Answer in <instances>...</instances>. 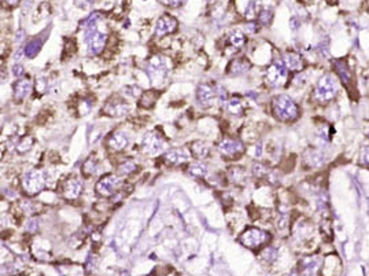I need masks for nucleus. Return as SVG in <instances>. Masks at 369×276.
<instances>
[{"label": "nucleus", "instance_id": "1", "mask_svg": "<svg viewBox=\"0 0 369 276\" xmlns=\"http://www.w3.org/2000/svg\"><path fill=\"white\" fill-rule=\"evenodd\" d=\"M272 113L281 123H293L300 117V107L287 95H277L272 99Z\"/></svg>", "mask_w": 369, "mask_h": 276}, {"label": "nucleus", "instance_id": "2", "mask_svg": "<svg viewBox=\"0 0 369 276\" xmlns=\"http://www.w3.org/2000/svg\"><path fill=\"white\" fill-rule=\"evenodd\" d=\"M225 97V90L218 84L203 83L196 90V99L202 106H211L217 102H224Z\"/></svg>", "mask_w": 369, "mask_h": 276}, {"label": "nucleus", "instance_id": "3", "mask_svg": "<svg viewBox=\"0 0 369 276\" xmlns=\"http://www.w3.org/2000/svg\"><path fill=\"white\" fill-rule=\"evenodd\" d=\"M48 181V175L42 169H30L22 177V187L28 195H36L43 191Z\"/></svg>", "mask_w": 369, "mask_h": 276}, {"label": "nucleus", "instance_id": "4", "mask_svg": "<svg viewBox=\"0 0 369 276\" xmlns=\"http://www.w3.org/2000/svg\"><path fill=\"white\" fill-rule=\"evenodd\" d=\"M338 94V81L332 75H325L320 78L314 88V99L320 103L331 102Z\"/></svg>", "mask_w": 369, "mask_h": 276}, {"label": "nucleus", "instance_id": "5", "mask_svg": "<svg viewBox=\"0 0 369 276\" xmlns=\"http://www.w3.org/2000/svg\"><path fill=\"white\" fill-rule=\"evenodd\" d=\"M147 75L154 83H162L169 75L167 58L162 55H154L147 63Z\"/></svg>", "mask_w": 369, "mask_h": 276}, {"label": "nucleus", "instance_id": "6", "mask_svg": "<svg viewBox=\"0 0 369 276\" xmlns=\"http://www.w3.org/2000/svg\"><path fill=\"white\" fill-rule=\"evenodd\" d=\"M85 43L91 55H98L105 49L106 35L99 30L96 25L90 26L85 29Z\"/></svg>", "mask_w": 369, "mask_h": 276}, {"label": "nucleus", "instance_id": "7", "mask_svg": "<svg viewBox=\"0 0 369 276\" xmlns=\"http://www.w3.org/2000/svg\"><path fill=\"white\" fill-rule=\"evenodd\" d=\"M288 76V69L284 62H273L265 72V81L271 87H281L284 85Z\"/></svg>", "mask_w": 369, "mask_h": 276}, {"label": "nucleus", "instance_id": "8", "mask_svg": "<svg viewBox=\"0 0 369 276\" xmlns=\"http://www.w3.org/2000/svg\"><path fill=\"white\" fill-rule=\"evenodd\" d=\"M271 239L269 234L259 228H249L240 235V243L249 249H258Z\"/></svg>", "mask_w": 369, "mask_h": 276}, {"label": "nucleus", "instance_id": "9", "mask_svg": "<svg viewBox=\"0 0 369 276\" xmlns=\"http://www.w3.org/2000/svg\"><path fill=\"white\" fill-rule=\"evenodd\" d=\"M165 139L161 136V133L157 131L147 132L144 138L141 140V150L148 155H155L165 150Z\"/></svg>", "mask_w": 369, "mask_h": 276}, {"label": "nucleus", "instance_id": "10", "mask_svg": "<svg viewBox=\"0 0 369 276\" xmlns=\"http://www.w3.org/2000/svg\"><path fill=\"white\" fill-rule=\"evenodd\" d=\"M121 186V180L113 175V173H109V175H105L103 177H100L98 183H96V193L100 195V197H112L113 194L115 193L118 190V187Z\"/></svg>", "mask_w": 369, "mask_h": 276}, {"label": "nucleus", "instance_id": "11", "mask_svg": "<svg viewBox=\"0 0 369 276\" xmlns=\"http://www.w3.org/2000/svg\"><path fill=\"white\" fill-rule=\"evenodd\" d=\"M128 111H129V106H128L125 100L118 99V98H112V99H109L106 102L102 113L106 114V116H109V117L119 118L128 114Z\"/></svg>", "mask_w": 369, "mask_h": 276}, {"label": "nucleus", "instance_id": "12", "mask_svg": "<svg viewBox=\"0 0 369 276\" xmlns=\"http://www.w3.org/2000/svg\"><path fill=\"white\" fill-rule=\"evenodd\" d=\"M243 145L235 140V139H224L223 142L218 145V151L221 152V155L228 159H233L239 157L243 152Z\"/></svg>", "mask_w": 369, "mask_h": 276}, {"label": "nucleus", "instance_id": "13", "mask_svg": "<svg viewBox=\"0 0 369 276\" xmlns=\"http://www.w3.org/2000/svg\"><path fill=\"white\" fill-rule=\"evenodd\" d=\"M176 29H177V20L172 15H162L155 24V36L162 37L169 33H173Z\"/></svg>", "mask_w": 369, "mask_h": 276}, {"label": "nucleus", "instance_id": "14", "mask_svg": "<svg viewBox=\"0 0 369 276\" xmlns=\"http://www.w3.org/2000/svg\"><path fill=\"white\" fill-rule=\"evenodd\" d=\"M83 191V180L78 177H69L63 183L62 193L68 200H76Z\"/></svg>", "mask_w": 369, "mask_h": 276}, {"label": "nucleus", "instance_id": "15", "mask_svg": "<svg viewBox=\"0 0 369 276\" xmlns=\"http://www.w3.org/2000/svg\"><path fill=\"white\" fill-rule=\"evenodd\" d=\"M129 145V138L125 132L122 131H114L107 138V146L113 151H121L124 150L126 146Z\"/></svg>", "mask_w": 369, "mask_h": 276}, {"label": "nucleus", "instance_id": "16", "mask_svg": "<svg viewBox=\"0 0 369 276\" xmlns=\"http://www.w3.org/2000/svg\"><path fill=\"white\" fill-rule=\"evenodd\" d=\"M283 62L286 65V68L288 70H293V72H300L303 69V61H302V56L295 52V51H286L284 55H283Z\"/></svg>", "mask_w": 369, "mask_h": 276}, {"label": "nucleus", "instance_id": "17", "mask_svg": "<svg viewBox=\"0 0 369 276\" xmlns=\"http://www.w3.org/2000/svg\"><path fill=\"white\" fill-rule=\"evenodd\" d=\"M163 158L166 161L167 164H172V165H180V164H184L189 159V154L184 149H172L163 155Z\"/></svg>", "mask_w": 369, "mask_h": 276}, {"label": "nucleus", "instance_id": "18", "mask_svg": "<svg viewBox=\"0 0 369 276\" xmlns=\"http://www.w3.org/2000/svg\"><path fill=\"white\" fill-rule=\"evenodd\" d=\"M334 68H335V73L338 75V77L341 78V81L343 84H348L351 83V70L348 68V65L346 61H342V59H336L334 61Z\"/></svg>", "mask_w": 369, "mask_h": 276}, {"label": "nucleus", "instance_id": "19", "mask_svg": "<svg viewBox=\"0 0 369 276\" xmlns=\"http://www.w3.org/2000/svg\"><path fill=\"white\" fill-rule=\"evenodd\" d=\"M305 161L310 168H320L325 162V155L319 149H309L305 154Z\"/></svg>", "mask_w": 369, "mask_h": 276}, {"label": "nucleus", "instance_id": "20", "mask_svg": "<svg viewBox=\"0 0 369 276\" xmlns=\"http://www.w3.org/2000/svg\"><path fill=\"white\" fill-rule=\"evenodd\" d=\"M320 261L316 257H303L300 261V272L303 275H314L317 274Z\"/></svg>", "mask_w": 369, "mask_h": 276}, {"label": "nucleus", "instance_id": "21", "mask_svg": "<svg viewBox=\"0 0 369 276\" xmlns=\"http://www.w3.org/2000/svg\"><path fill=\"white\" fill-rule=\"evenodd\" d=\"M250 68L251 65L250 62L247 61V58H236V59H233V61L230 63V66H228V73L232 75V76H239V75H243L246 72H249Z\"/></svg>", "mask_w": 369, "mask_h": 276}, {"label": "nucleus", "instance_id": "22", "mask_svg": "<svg viewBox=\"0 0 369 276\" xmlns=\"http://www.w3.org/2000/svg\"><path fill=\"white\" fill-rule=\"evenodd\" d=\"M32 81L29 78H20L14 84V95L17 99H25L32 92Z\"/></svg>", "mask_w": 369, "mask_h": 276}, {"label": "nucleus", "instance_id": "23", "mask_svg": "<svg viewBox=\"0 0 369 276\" xmlns=\"http://www.w3.org/2000/svg\"><path fill=\"white\" fill-rule=\"evenodd\" d=\"M209 146L206 145L205 142H194L192 146H191V152L198 159L206 158L208 154H209Z\"/></svg>", "mask_w": 369, "mask_h": 276}, {"label": "nucleus", "instance_id": "24", "mask_svg": "<svg viewBox=\"0 0 369 276\" xmlns=\"http://www.w3.org/2000/svg\"><path fill=\"white\" fill-rule=\"evenodd\" d=\"M261 13V3L259 0H251L249 1V4L246 6V10H244V17L247 20H254L257 18L258 15Z\"/></svg>", "mask_w": 369, "mask_h": 276}, {"label": "nucleus", "instance_id": "25", "mask_svg": "<svg viewBox=\"0 0 369 276\" xmlns=\"http://www.w3.org/2000/svg\"><path fill=\"white\" fill-rule=\"evenodd\" d=\"M42 46H43L42 39H33V40H30V42L26 44V47H25V56L29 58V59L35 58V56L39 54V51H40V49H42Z\"/></svg>", "mask_w": 369, "mask_h": 276}, {"label": "nucleus", "instance_id": "26", "mask_svg": "<svg viewBox=\"0 0 369 276\" xmlns=\"http://www.w3.org/2000/svg\"><path fill=\"white\" fill-rule=\"evenodd\" d=\"M225 110L231 113L232 116H242L243 113V103L240 102V99H230L228 102H225Z\"/></svg>", "mask_w": 369, "mask_h": 276}, {"label": "nucleus", "instance_id": "27", "mask_svg": "<svg viewBox=\"0 0 369 276\" xmlns=\"http://www.w3.org/2000/svg\"><path fill=\"white\" fill-rule=\"evenodd\" d=\"M244 42H246V39H244V35L240 30H232L227 37V43L230 44L231 47H235V49L242 47Z\"/></svg>", "mask_w": 369, "mask_h": 276}, {"label": "nucleus", "instance_id": "28", "mask_svg": "<svg viewBox=\"0 0 369 276\" xmlns=\"http://www.w3.org/2000/svg\"><path fill=\"white\" fill-rule=\"evenodd\" d=\"M188 172L189 175H192V176H195V177H205L209 171H208V166L205 165V164H202V162H195V164L189 165Z\"/></svg>", "mask_w": 369, "mask_h": 276}, {"label": "nucleus", "instance_id": "29", "mask_svg": "<svg viewBox=\"0 0 369 276\" xmlns=\"http://www.w3.org/2000/svg\"><path fill=\"white\" fill-rule=\"evenodd\" d=\"M158 97H160V94H158L157 91H148L147 94H143V97L140 99V106L143 107V106L146 104V102H148V103H147V107H151V106L155 103V100H157V98Z\"/></svg>", "mask_w": 369, "mask_h": 276}, {"label": "nucleus", "instance_id": "30", "mask_svg": "<svg viewBox=\"0 0 369 276\" xmlns=\"http://www.w3.org/2000/svg\"><path fill=\"white\" fill-rule=\"evenodd\" d=\"M100 20H102V14H100V13H93V14H91L88 18H85L84 21L80 22V26L84 29H87V28H90V26L96 25Z\"/></svg>", "mask_w": 369, "mask_h": 276}, {"label": "nucleus", "instance_id": "31", "mask_svg": "<svg viewBox=\"0 0 369 276\" xmlns=\"http://www.w3.org/2000/svg\"><path fill=\"white\" fill-rule=\"evenodd\" d=\"M272 20H273V11H272V10H269V8L261 10V13L258 15V22H259L261 25L268 26L272 22Z\"/></svg>", "mask_w": 369, "mask_h": 276}, {"label": "nucleus", "instance_id": "32", "mask_svg": "<svg viewBox=\"0 0 369 276\" xmlns=\"http://www.w3.org/2000/svg\"><path fill=\"white\" fill-rule=\"evenodd\" d=\"M96 161L92 158H88L85 161V164L83 166V171L85 173V176H92L93 173L96 172Z\"/></svg>", "mask_w": 369, "mask_h": 276}, {"label": "nucleus", "instance_id": "33", "mask_svg": "<svg viewBox=\"0 0 369 276\" xmlns=\"http://www.w3.org/2000/svg\"><path fill=\"white\" fill-rule=\"evenodd\" d=\"M276 255H277V251H276V249L275 248H266L262 251V254H261V257H262V260L266 262H271L273 261L275 258H276Z\"/></svg>", "mask_w": 369, "mask_h": 276}, {"label": "nucleus", "instance_id": "34", "mask_svg": "<svg viewBox=\"0 0 369 276\" xmlns=\"http://www.w3.org/2000/svg\"><path fill=\"white\" fill-rule=\"evenodd\" d=\"M118 169H119V172L121 173H125V175H129V173H132L135 169H136V164L133 162V161H125L124 164H121V165L118 166Z\"/></svg>", "mask_w": 369, "mask_h": 276}, {"label": "nucleus", "instance_id": "35", "mask_svg": "<svg viewBox=\"0 0 369 276\" xmlns=\"http://www.w3.org/2000/svg\"><path fill=\"white\" fill-rule=\"evenodd\" d=\"M360 164L364 166H369V145L364 146L360 151Z\"/></svg>", "mask_w": 369, "mask_h": 276}, {"label": "nucleus", "instance_id": "36", "mask_svg": "<svg viewBox=\"0 0 369 276\" xmlns=\"http://www.w3.org/2000/svg\"><path fill=\"white\" fill-rule=\"evenodd\" d=\"M32 143H33L32 138H23L22 139L21 143L17 146V150H18L20 152L29 151V150H30V147H32Z\"/></svg>", "mask_w": 369, "mask_h": 276}, {"label": "nucleus", "instance_id": "37", "mask_svg": "<svg viewBox=\"0 0 369 276\" xmlns=\"http://www.w3.org/2000/svg\"><path fill=\"white\" fill-rule=\"evenodd\" d=\"M124 94L129 98H136L143 95L139 87H135V85H132V87H125V88H124Z\"/></svg>", "mask_w": 369, "mask_h": 276}, {"label": "nucleus", "instance_id": "38", "mask_svg": "<svg viewBox=\"0 0 369 276\" xmlns=\"http://www.w3.org/2000/svg\"><path fill=\"white\" fill-rule=\"evenodd\" d=\"M23 73H25V72H23V66H22V65L17 63V65L13 66V75H14L15 77H18V78H20V77L23 76Z\"/></svg>", "mask_w": 369, "mask_h": 276}, {"label": "nucleus", "instance_id": "39", "mask_svg": "<svg viewBox=\"0 0 369 276\" xmlns=\"http://www.w3.org/2000/svg\"><path fill=\"white\" fill-rule=\"evenodd\" d=\"M76 1V4L78 7H88L91 4H93L96 0H74Z\"/></svg>", "mask_w": 369, "mask_h": 276}, {"label": "nucleus", "instance_id": "40", "mask_svg": "<svg viewBox=\"0 0 369 276\" xmlns=\"http://www.w3.org/2000/svg\"><path fill=\"white\" fill-rule=\"evenodd\" d=\"M3 3H6L7 6H15V4H18V1L20 0H1Z\"/></svg>", "mask_w": 369, "mask_h": 276}, {"label": "nucleus", "instance_id": "41", "mask_svg": "<svg viewBox=\"0 0 369 276\" xmlns=\"http://www.w3.org/2000/svg\"><path fill=\"white\" fill-rule=\"evenodd\" d=\"M17 37H18L17 40H18V42H21V40H22V30H20V32H18V36H17Z\"/></svg>", "mask_w": 369, "mask_h": 276}, {"label": "nucleus", "instance_id": "42", "mask_svg": "<svg viewBox=\"0 0 369 276\" xmlns=\"http://www.w3.org/2000/svg\"><path fill=\"white\" fill-rule=\"evenodd\" d=\"M368 139H369V131H368Z\"/></svg>", "mask_w": 369, "mask_h": 276}, {"label": "nucleus", "instance_id": "43", "mask_svg": "<svg viewBox=\"0 0 369 276\" xmlns=\"http://www.w3.org/2000/svg\"><path fill=\"white\" fill-rule=\"evenodd\" d=\"M209 1H211V0H209Z\"/></svg>", "mask_w": 369, "mask_h": 276}]
</instances>
